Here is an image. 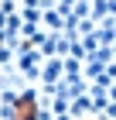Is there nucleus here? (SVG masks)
<instances>
[{"instance_id": "obj_1", "label": "nucleus", "mask_w": 116, "mask_h": 120, "mask_svg": "<svg viewBox=\"0 0 116 120\" xmlns=\"http://www.w3.org/2000/svg\"><path fill=\"white\" fill-rule=\"evenodd\" d=\"M14 120H38V106H34V96H21L14 100Z\"/></svg>"}]
</instances>
